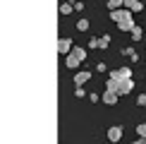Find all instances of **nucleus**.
<instances>
[{"label": "nucleus", "instance_id": "1", "mask_svg": "<svg viewBox=\"0 0 146 144\" xmlns=\"http://www.w3.org/2000/svg\"><path fill=\"white\" fill-rule=\"evenodd\" d=\"M110 19L117 24V29H122V31H132V29L137 27L129 10H115V12H110Z\"/></svg>", "mask_w": 146, "mask_h": 144}, {"label": "nucleus", "instance_id": "2", "mask_svg": "<svg viewBox=\"0 0 146 144\" xmlns=\"http://www.w3.org/2000/svg\"><path fill=\"white\" fill-rule=\"evenodd\" d=\"M86 60V48H79V46H74L72 51L67 53V60H65V65H67L70 70H74V67H79V65Z\"/></svg>", "mask_w": 146, "mask_h": 144}, {"label": "nucleus", "instance_id": "3", "mask_svg": "<svg viewBox=\"0 0 146 144\" xmlns=\"http://www.w3.org/2000/svg\"><path fill=\"white\" fill-rule=\"evenodd\" d=\"M132 89H134V82H132V79H120V82H117V89H115V94H117V96H125V94H129Z\"/></svg>", "mask_w": 146, "mask_h": 144}, {"label": "nucleus", "instance_id": "4", "mask_svg": "<svg viewBox=\"0 0 146 144\" xmlns=\"http://www.w3.org/2000/svg\"><path fill=\"white\" fill-rule=\"evenodd\" d=\"M108 77H113V79H132V70L129 67H120V70H113Z\"/></svg>", "mask_w": 146, "mask_h": 144}, {"label": "nucleus", "instance_id": "5", "mask_svg": "<svg viewBox=\"0 0 146 144\" xmlns=\"http://www.w3.org/2000/svg\"><path fill=\"white\" fill-rule=\"evenodd\" d=\"M72 48H74V46H72V39H60L58 41V53H60V55H67Z\"/></svg>", "mask_w": 146, "mask_h": 144}, {"label": "nucleus", "instance_id": "6", "mask_svg": "<svg viewBox=\"0 0 146 144\" xmlns=\"http://www.w3.org/2000/svg\"><path fill=\"white\" fill-rule=\"evenodd\" d=\"M89 79H91V72L89 70H82V72H77V75H74V84H77V87H84Z\"/></svg>", "mask_w": 146, "mask_h": 144}, {"label": "nucleus", "instance_id": "7", "mask_svg": "<svg viewBox=\"0 0 146 144\" xmlns=\"http://www.w3.org/2000/svg\"><path fill=\"white\" fill-rule=\"evenodd\" d=\"M108 139H110V142H120V139H122V127H120V125L110 127V130H108Z\"/></svg>", "mask_w": 146, "mask_h": 144}, {"label": "nucleus", "instance_id": "8", "mask_svg": "<svg viewBox=\"0 0 146 144\" xmlns=\"http://www.w3.org/2000/svg\"><path fill=\"white\" fill-rule=\"evenodd\" d=\"M125 7L129 12H141L144 10V3H139V0H125Z\"/></svg>", "mask_w": 146, "mask_h": 144}, {"label": "nucleus", "instance_id": "9", "mask_svg": "<svg viewBox=\"0 0 146 144\" xmlns=\"http://www.w3.org/2000/svg\"><path fill=\"white\" fill-rule=\"evenodd\" d=\"M103 103L115 106V103H117V94H115V91H108V89H106V94H103Z\"/></svg>", "mask_w": 146, "mask_h": 144}, {"label": "nucleus", "instance_id": "10", "mask_svg": "<svg viewBox=\"0 0 146 144\" xmlns=\"http://www.w3.org/2000/svg\"><path fill=\"white\" fill-rule=\"evenodd\" d=\"M122 5H125V0H108V7H110V12L122 10Z\"/></svg>", "mask_w": 146, "mask_h": 144}, {"label": "nucleus", "instance_id": "11", "mask_svg": "<svg viewBox=\"0 0 146 144\" xmlns=\"http://www.w3.org/2000/svg\"><path fill=\"white\" fill-rule=\"evenodd\" d=\"M72 10H74V5H70V3H62V5H60V15H70Z\"/></svg>", "mask_w": 146, "mask_h": 144}, {"label": "nucleus", "instance_id": "12", "mask_svg": "<svg viewBox=\"0 0 146 144\" xmlns=\"http://www.w3.org/2000/svg\"><path fill=\"white\" fill-rule=\"evenodd\" d=\"M129 34H132V39H134V41H139V39H141V34H144V31H141V27H134V29H132Z\"/></svg>", "mask_w": 146, "mask_h": 144}, {"label": "nucleus", "instance_id": "13", "mask_svg": "<svg viewBox=\"0 0 146 144\" xmlns=\"http://www.w3.org/2000/svg\"><path fill=\"white\" fill-rule=\"evenodd\" d=\"M77 29H79V31H86V29H89V19H79L77 22Z\"/></svg>", "mask_w": 146, "mask_h": 144}, {"label": "nucleus", "instance_id": "14", "mask_svg": "<svg viewBox=\"0 0 146 144\" xmlns=\"http://www.w3.org/2000/svg\"><path fill=\"white\" fill-rule=\"evenodd\" d=\"M108 43H110V36H101L98 39V48H108Z\"/></svg>", "mask_w": 146, "mask_h": 144}, {"label": "nucleus", "instance_id": "15", "mask_svg": "<svg viewBox=\"0 0 146 144\" xmlns=\"http://www.w3.org/2000/svg\"><path fill=\"white\" fill-rule=\"evenodd\" d=\"M137 132H139V137H141V139H146V125H139Z\"/></svg>", "mask_w": 146, "mask_h": 144}, {"label": "nucleus", "instance_id": "16", "mask_svg": "<svg viewBox=\"0 0 146 144\" xmlns=\"http://www.w3.org/2000/svg\"><path fill=\"white\" fill-rule=\"evenodd\" d=\"M137 103L141 106V108H146V94H139V99H137Z\"/></svg>", "mask_w": 146, "mask_h": 144}, {"label": "nucleus", "instance_id": "17", "mask_svg": "<svg viewBox=\"0 0 146 144\" xmlns=\"http://www.w3.org/2000/svg\"><path fill=\"white\" fill-rule=\"evenodd\" d=\"M74 94H77V99H84V96H86V91H84V87H77V91H74Z\"/></svg>", "mask_w": 146, "mask_h": 144}, {"label": "nucleus", "instance_id": "18", "mask_svg": "<svg viewBox=\"0 0 146 144\" xmlns=\"http://www.w3.org/2000/svg\"><path fill=\"white\" fill-rule=\"evenodd\" d=\"M89 48H98V39H91L89 41Z\"/></svg>", "mask_w": 146, "mask_h": 144}]
</instances>
